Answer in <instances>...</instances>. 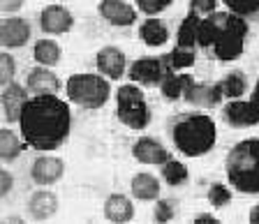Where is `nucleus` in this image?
Listing matches in <instances>:
<instances>
[{"instance_id": "obj_1", "label": "nucleus", "mask_w": 259, "mask_h": 224, "mask_svg": "<svg viewBox=\"0 0 259 224\" xmlns=\"http://www.w3.org/2000/svg\"><path fill=\"white\" fill-rule=\"evenodd\" d=\"M21 137L30 148L56 150L70 137L72 113L58 95H32L19 118Z\"/></svg>"}, {"instance_id": "obj_2", "label": "nucleus", "mask_w": 259, "mask_h": 224, "mask_svg": "<svg viewBox=\"0 0 259 224\" xmlns=\"http://www.w3.org/2000/svg\"><path fill=\"white\" fill-rule=\"evenodd\" d=\"M245 39H248V23L243 16L234 12H213L201 19L197 47L210 51L215 60L229 63L243 54Z\"/></svg>"}, {"instance_id": "obj_3", "label": "nucleus", "mask_w": 259, "mask_h": 224, "mask_svg": "<svg viewBox=\"0 0 259 224\" xmlns=\"http://www.w3.org/2000/svg\"><path fill=\"white\" fill-rule=\"evenodd\" d=\"M171 141L178 153L185 157H201L215 146V123L206 113H185L174 118Z\"/></svg>"}, {"instance_id": "obj_4", "label": "nucleus", "mask_w": 259, "mask_h": 224, "mask_svg": "<svg viewBox=\"0 0 259 224\" xmlns=\"http://www.w3.org/2000/svg\"><path fill=\"white\" fill-rule=\"evenodd\" d=\"M229 185L241 194H259V139L238 141L227 155Z\"/></svg>"}, {"instance_id": "obj_5", "label": "nucleus", "mask_w": 259, "mask_h": 224, "mask_svg": "<svg viewBox=\"0 0 259 224\" xmlns=\"http://www.w3.org/2000/svg\"><path fill=\"white\" fill-rule=\"evenodd\" d=\"M65 93H67V100L74 102L76 107L100 109L107 104L109 95H111V88H109V81L104 76L74 74L65 83Z\"/></svg>"}, {"instance_id": "obj_6", "label": "nucleus", "mask_w": 259, "mask_h": 224, "mask_svg": "<svg viewBox=\"0 0 259 224\" xmlns=\"http://www.w3.org/2000/svg\"><path fill=\"white\" fill-rule=\"evenodd\" d=\"M116 116L130 129H146L151 123V107L139 85H120L116 93Z\"/></svg>"}, {"instance_id": "obj_7", "label": "nucleus", "mask_w": 259, "mask_h": 224, "mask_svg": "<svg viewBox=\"0 0 259 224\" xmlns=\"http://www.w3.org/2000/svg\"><path fill=\"white\" fill-rule=\"evenodd\" d=\"M169 74L164 58H141L130 65V79L141 85H162Z\"/></svg>"}, {"instance_id": "obj_8", "label": "nucleus", "mask_w": 259, "mask_h": 224, "mask_svg": "<svg viewBox=\"0 0 259 224\" xmlns=\"http://www.w3.org/2000/svg\"><path fill=\"white\" fill-rule=\"evenodd\" d=\"M222 116L232 127H254L259 125V104L252 100H232L222 109Z\"/></svg>"}, {"instance_id": "obj_9", "label": "nucleus", "mask_w": 259, "mask_h": 224, "mask_svg": "<svg viewBox=\"0 0 259 224\" xmlns=\"http://www.w3.org/2000/svg\"><path fill=\"white\" fill-rule=\"evenodd\" d=\"M72 26H74L72 12L65 10L58 3L44 7L42 14H39V28H42L44 32H49V35H63V32L72 30Z\"/></svg>"}, {"instance_id": "obj_10", "label": "nucleus", "mask_w": 259, "mask_h": 224, "mask_svg": "<svg viewBox=\"0 0 259 224\" xmlns=\"http://www.w3.org/2000/svg\"><path fill=\"white\" fill-rule=\"evenodd\" d=\"M30 100L28 97V88L19 83H7L3 85V93H0V104H3V111H5V120L7 123H16L21 118V111L26 107V102Z\"/></svg>"}, {"instance_id": "obj_11", "label": "nucleus", "mask_w": 259, "mask_h": 224, "mask_svg": "<svg viewBox=\"0 0 259 224\" xmlns=\"http://www.w3.org/2000/svg\"><path fill=\"white\" fill-rule=\"evenodd\" d=\"M30 39V26L21 16H10L0 23V44L5 49H16Z\"/></svg>"}, {"instance_id": "obj_12", "label": "nucleus", "mask_w": 259, "mask_h": 224, "mask_svg": "<svg viewBox=\"0 0 259 224\" xmlns=\"http://www.w3.org/2000/svg\"><path fill=\"white\" fill-rule=\"evenodd\" d=\"M65 173V164L58 157H49V155H42L30 164V178L37 185H54L63 178Z\"/></svg>"}, {"instance_id": "obj_13", "label": "nucleus", "mask_w": 259, "mask_h": 224, "mask_svg": "<svg viewBox=\"0 0 259 224\" xmlns=\"http://www.w3.org/2000/svg\"><path fill=\"white\" fill-rule=\"evenodd\" d=\"M132 155H135V160L141 162V164H164L167 160H171V155L164 146L160 144L157 139L153 137H141L139 141H135L132 146Z\"/></svg>"}, {"instance_id": "obj_14", "label": "nucleus", "mask_w": 259, "mask_h": 224, "mask_svg": "<svg viewBox=\"0 0 259 224\" xmlns=\"http://www.w3.org/2000/svg\"><path fill=\"white\" fill-rule=\"evenodd\" d=\"M183 100L192 107H201V109H213L222 102V91L218 83H194L185 91Z\"/></svg>"}, {"instance_id": "obj_15", "label": "nucleus", "mask_w": 259, "mask_h": 224, "mask_svg": "<svg viewBox=\"0 0 259 224\" xmlns=\"http://www.w3.org/2000/svg\"><path fill=\"white\" fill-rule=\"evenodd\" d=\"M100 14H102V19L107 23L118 26V28L132 26L137 21L135 7H130L125 0H102L100 3Z\"/></svg>"}, {"instance_id": "obj_16", "label": "nucleus", "mask_w": 259, "mask_h": 224, "mask_svg": "<svg viewBox=\"0 0 259 224\" xmlns=\"http://www.w3.org/2000/svg\"><path fill=\"white\" fill-rule=\"evenodd\" d=\"M26 88L32 93V95H56L60 88V81L49 67L37 65V67H32V70L28 72Z\"/></svg>"}, {"instance_id": "obj_17", "label": "nucleus", "mask_w": 259, "mask_h": 224, "mask_svg": "<svg viewBox=\"0 0 259 224\" xmlns=\"http://www.w3.org/2000/svg\"><path fill=\"white\" fill-rule=\"evenodd\" d=\"M97 70L102 72L109 79H120L127 70V60H125V54L118 47H104L100 49L97 54Z\"/></svg>"}, {"instance_id": "obj_18", "label": "nucleus", "mask_w": 259, "mask_h": 224, "mask_svg": "<svg viewBox=\"0 0 259 224\" xmlns=\"http://www.w3.org/2000/svg\"><path fill=\"white\" fill-rule=\"evenodd\" d=\"M58 213V197L49 190H37L28 199V215L32 219H49Z\"/></svg>"}, {"instance_id": "obj_19", "label": "nucleus", "mask_w": 259, "mask_h": 224, "mask_svg": "<svg viewBox=\"0 0 259 224\" xmlns=\"http://www.w3.org/2000/svg\"><path fill=\"white\" fill-rule=\"evenodd\" d=\"M104 217L111 222H130L135 217V203L125 194H111L104 201Z\"/></svg>"}, {"instance_id": "obj_20", "label": "nucleus", "mask_w": 259, "mask_h": 224, "mask_svg": "<svg viewBox=\"0 0 259 224\" xmlns=\"http://www.w3.org/2000/svg\"><path fill=\"white\" fill-rule=\"evenodd\" d=\"M199 23L201 16L197 12H188L185 19L181 21L176 32V47H185V49H194L197 47V37H199Z\"/></svg>"}, {"instance_id": "obj_21", "label": "nucleus", "mask_w": 259, "mask_h": 224, "mask_svg": "<svg viewBox=\"0 0 259 224\" xmlns=\"http://www.w3.org/2000/svg\"><path fill=\"white\" fill-rule=\"evenodd\" d=\"M130 190L139 201H153V199L160 197V181L151 173H137L130 183Z\"/></svg>"}, {"instance_id": "obj_22", "label": "nucleus", "mask_w": 259, "mask_h": 224, "mask_svg": "<svg viewBox=\"0 0 259 224\" xmlns=\"http://www.w3.org/2000/svg\"><path fill=\"white\" fill-rule=\"evenodd\" d=\"M139 37L146 47H162L169 39V28L160 19H146L139 28Z\"/></svg>"}, {"instance_id": "obj_23", "label": "nucleus", "mask_w": 259, "mask_h": 224, "mask_svg": "<svg viewBox=\"0 0 259 224\" xmlns=\"http://www.w3.org/2000/svg\"><path fill=\"white\" fill-rule=\"evenodd\" d=\"M190 85H192V76L190 74H178V72H171L167 79L162 81L160 91H162V97H164V100H181Z\"/></svg>"}, {"instance_id": "obj_24", "label": "nucleus", "mask_w": 259, "mask_h": 224, "mask_svg": "<svg viewBox=\"0 0 259 224\" xmlns=\"http://www.w3.org/2000/svg\"><path fill=\"white\" fill-rule=\"evenodd\" d=\"M218 85H220V91H222V97H229V100H241L243 93L248 91V79H245V74H243V72L234 70V72H229V74H227Z\"/></svg>"}, {"instance_id": "obj_25", "label": "nucleus", "mask_w": 259, "mask_h": 224, "mask_svg": "<svg viewBox=\"0 0 259 224\" xmlns=\"http://www.w3.org/2000/svg\"><path fill=\"white\" fill-rule=\"evenodd\" d=\"M32 58L37 65H44V67H54L60 60V47L54 42V39H39L32 49Z\"/></svg>"}, {"instance_id": "obj_26", "label": "nucleus", "mask_w": 259, "mask_h": 224, "mask_svg": "<svg viewBox=\"0 0 259 224\" xmlns=\"http://www.w3.org/2000/svg\"><path fill=\"white\" fill-rule=\"evenodd\" d=\"M160 173H162V181L167 183L171 187H181L188 183L190 173H188V166L183 162L178 160H167L164 164H160Z\"/></svg>"}, {"instance_id": "obj_27", "label": "nucleus", "mask_w": 259, "mask_h": 224, "mask_svg": "<svg viewBox=\"0 0 259 224\" xmlns=\"http://www.w3.org/2000/svg\"><path fill=\"white\" fill-rule=\"evenodd\" d=\"M164 65L169 72H183L194 65V49L176 47L169 56H164Z\"/></svg>"}, {"instance_id": "obj_28", "label": "nucleus", "mask_w": 259, "mask_h": 224, "mask_svg": "<svg viewBox=\"0 0 259 224\" xmlns=\"http://www.w3.org/2000/svg\"><path fill=\"white\" fill-rule=\"evenodd\" d=\"M23 150V141H19V137H16L12 129H0V157L5 162H12L16 160L19 155H21Z\"/></svg>"}, {"instance_id": "obj_29", "label": "nucleus", "mask_w": 259, "mask_h": 224, "mask_svg": "<svg viewBox=\"0 0 259 224\" xmlns=\"http://www.w3.org/2000/svg\"><path fill=\"white\" fill-rule=\"evenodd\" d=\"M227 10L243 19H259V0H222Z\"/></svg>"}, {"instance_id": "obj_30", "label": "nucleus", "mask_w": 259, "mask_h": 224, "mask_svg": "<svg viewBox=\"0 0 259 224\" xmlns=\"http://www.w3.org/2000/svg\"><path fill=\"white\" fill-rule=\"evenodd\" d=\"M208 203L213 206V208H225V206H229L232 203V190L227 185H222V183H213V185L208 187Z\"/></svg>"}, {"instance_id": "obj_31", "label": "nucleus", "mask_w": 259, "mask_h": 224, "mask_svg": "<svg viewBox=\"0 0 259 224\" xmlns=\"http://www.w3.org/2000/svg\"><path fill=\"white\" fill-rule=\"evenodd\" d=\"M153 217H155V222H171L176 217V201L174 199H160L155 203Z\"/></svg>"}, {"instance_id": "obj_32", "label": "nucleus", "mask_w": 259, "mask_h": 224, "mask_svg": "<svg viewBox=\"0 0 259 224\" xmlns=\"http://www.w3.org/2000/svg\"><path fill=\"white\" fill-rule=\"evenodd\" d=\"M14 79V58L10 54H0V85L12 83Z\"/></svg>"}, {"instance_id": "obj_33", "label": "nucleus", "mask_w": 259, "mask_h": 224, "mask_svg": "<svg viewBox=\"0 0 259 224\" xmlns=\"http://www.w3.org/2000/svg\"><path fill=\"white\" fill-rule=\"evenodd\" d=\"M174 0H137V7H139L144 14L153 16V14H160L164 12L169 5H171Z\"/></svg>"}, {"instance_id": "obj_34", "label": "nucleus", "mask_w": 259, "mask_h": 224, "mask_svg": "<svg viewBox=\"0 0 259 224\" xmlns=\"http://www.w3.org/2000/svg\"><path fill=\"white\" fill-rule=\"evenodd\" d=\"M215 7H218V0H190V12H197L201 19L213 14Z\"/></svg>"}, {"instance_id": "obj_35", "label": "nucleus", "mask_w": 259, "mask_h": 224, "mask_svg": "<svg viewBox=\"0 0 259 224\" xmlns=\"http://www.w3.org/2000/svg\"><path fill=\"white\" fill-rule=\"evenodd\" d=\"M12 185H14V181H12V173L10 171H0V197H7L12 190Z\"/></svg>"}, {"instance_id": "obj_36", "label": "nucleus", "mask_w": 259, "mask_h": 224, "mask_svg": "<svg viewBox=\"0 0 259 224\" xmlns=\"http://www.w3.org/2000/svg\"><path fill=\"white\" fill-rule=\"evenodd\" d=\"M26 0H0V12H5V14H12V12H19L23 7Z\"/></svg>"}, {"instance_id": "obj_37", "label": "nucleus", "mask_w": 259, "mask_h": 224, "mask_svg": "<svg viewBox=\"0 0 259 224\" xmlns=\"http://www.w3.org/2000/svg\"><path fill=\"white\" fill-rule=\"evenodd\" d=\"M194 222L197 224H215V215H210V213H199L197 217H194Z\"/></svg>"}, {"instance_id": "obj_38", "label": "nucleus", "mask_w": 259, "mask_h": 224, "mask_svg": "<svg viewBox=\"0 0 259 224\" xmlns=\"http://www.w3.org/2000/svg\"><path fill=\"white\" fill-rule=\"evenodd\" d=\"M250 100H252L254 104H259V81L254 83V91H252V97H250Z\"/></svg>"}, {"instance_id": "obj_39", "label": "nucleus", "mask_w": 259, "mask_h": 224, "mask_svg": "<svg viewBox=\"0 0 259 224\" xmlns=\"http://www.w3.org/2000/svg\"><path fill=\"white\" fill-rule=\"evenodd\" d=\"M56 3H58V0H56Z\"/></svg>"}]
</instances>
